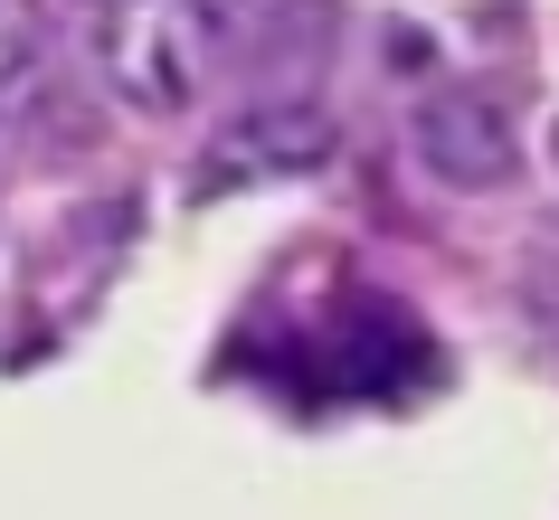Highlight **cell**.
Returning a JSON list of instances; mask_svg holds the SVG:
<instances>
[{
  "label": "cell",
  "instance_id": "cell-1",
  "mask_svg": "<svg viewBox=\"0 0 559 520\" xmlns=\"http://www.w3.org/2000/svg\"><path fill=\"white\" fill-rule=\"evenodd\" d=\"M408 152H417V171L445 180V190H502V180L522 171L512 114H502V95H484V86H437L408 114Z\"/></svg>",
  "mask_w": 559,
  "mask_h": 520
},
{
  "label": "cell",
  "instance_id": "cell-2",
  "mask_svg": "<svg viewBox=\"0 0 559 520\" xmlns=\"http://www.w3.org/2000/svg\"><path fill=\"white\" fill-rule=\"evenodd\" d=\"M313 161H332V123L313 114V105H257L247 123H228L218 133V152H209V190H228V180H265V171H313Z\"/></svg>",
  "mask_w": 559,
  "mask_h": 520
}]
</instances>
